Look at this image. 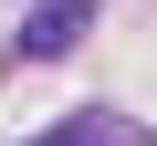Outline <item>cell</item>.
<instances>
[{
  "label": "cell",
  "mask_w": 157,
  "mask_h": 146,
  "mask_svg": "<svg viewBox=\"0 0 157 146\" xmlns=\"http://www.w3.org/2000/svg\"><path fill=\"white\" fill-rule=\"evenodd\" d=\"M94 11H105V0H42V11L11 31V63H63L73 42L94 31Z\"/></svg>",
  "instance_id": "cell-1"
},
{
  "label": "cell",
  "mask_w": 157,
  "mask_h": 146,
  "mask_svg": "<svg viewBox=\"0 0 157 146\" xmlns=\"http://www.w3.org/2000/svg\"><path fill=\"white\" fill-rule=\"evenodd\" d=\"M32 146H157L136 115H105V104H84V115H63L52 136H32Z\"/></svg>",
  "instance_id": "cell-2"
}]
</instances>
